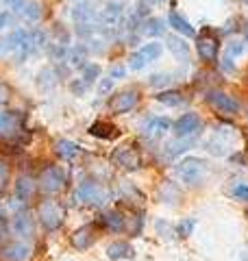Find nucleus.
I'll list each match as a JSON object with an SVG mask.
<instances>
[{
	"label": "nucleus",
	"instance_id": "obj_1",
	"mask_svg": "<svg viewBox=\"0 0 248 261\" xmlns=\"http://www.w3.org/2000/svg\"><path fill=\"white\" fill-rule=\"evenodd\" d=\"M177 176L187 185H201L207 176V161L196 159V157H187L181 159L177 163Z\"/></svg>",
	"mask_w": 248,
	"mask_h": 261
},
{
	"label": "nucleus",
	"instance_id": "obj_2",
	"mask_svg": "<svg viewBox=\"0 0 248 261\" xmlns=\"http://www.w3.org/2000/svg\"><path fill=\"white\" fill-rule=\"evenodd\" d=\"M72 18H74V24H77V31L81 35H92L98 29V22H101V15L96 13L92 3H79L72 9Z\"/></svg>",
	"mask_w": 248,
	"mask_h": 261
},
{
	"label": "nucleus",
	"instance_id": "obj_3",
	"mask_svg": "<svg viewBox=\"0 0 248 261\" xmlns=\"http://www.w3.org/2000/svg\"><path fill=\"white\" fill-rule=\"evenodd\" d=\"M196 50L198 57L205 63H216L218 61V50H220V37L213 29H203L201 35H196Z\"/></svg>",
	"mask_w": 248,
	"mask_h": 261
},
{
	"label": "nucleus",
	"instance_id": "obj_4",
	"mask_svg": "<svg viewBox=\"0 0 248 261\" xmlns=\"http://www.w3.org/2000/svg\"><path fill=\"white\" fill-rule=\"evenodd\" d=\"M37 214H39V222L46 231H57V228L63 224V209L53 200L39 202Z\"/></svg>",
	"mask_w": 248,
	"mask_h": 261
},
{
	"label": "nucleus",
	"instance_id": "obj_5",
	"mask_svg": "<svg viewBox=\"0 0 248 261\" xmlns=\"http://www.w3.org/2000/svg\"><path fill=\"white\" fill-rule=\"evenodd\" d=\"M161 53H163V46L159 42H148V44H144L142 48H139L137 53H133L129 57V68L131 70H142L146 63L159 59Z\"/></svg>",
	"mask_w": 248,
	"mask_h": 261
},
{
	"label": "nucleus",
	"instance_id": "obj_6",
	"mask_svg": "<svg viewBox=\"0 0 248 261\" xmlns=\"http://www.w3.org/2000/svg\"><path fill=\"white\" fill-rule=\"evenodd\" d=\"M207 102L211 105V109L225 113V116H237L239 113L237 98L227 94V92H220V89H213V92L207 94Z\"/></svg>",
	"mask_w": 248,
	"mask_h": 261
},
{
	"label": "nucleus",
	"instance_id": "obj_7",
	"mask_svg": "<svg viewBox=\"0 0 248 261\" xmlns=\"http://www.w3.org/2000/svg\"><path fill=\"white\" fill-rule=\"evenodd\" d=\"M39 185L41 190L48 194H57L65 187V174L59 166H48L46 170H41L39 174Z\"/></svg>",
	"mask_w": 248,
	"mask_h": 261
},
{
	"label": "nucleus",
	"instance_id": "obj_8",
	"mask_svg": "<svg viewBox=\"0 0 248 261\" xmlns=\"http://www.w3.org/2000/svg\"><path fill=\"white\" fill-rule=\"evenodd\" d=\"M77 200L87 202V205H101V202L107 200V192L103 190L101 183L85 181V183H81V187L77 190Z\"/></svg>",
	"mask_w": 248,
	"mask_h": 261
},
{
	"label": "nucleus",
	"instance_id": "obj_9",
	"mask_svg": "<svg viewBox=\"0 0 248 261\" xmlns=\"http://www.w3.org/2000/svg\"><path fill=\"white\" fill-rule=\"evenodd\" d=\"M137 102H139L137 89H124V92L115 94L109 100V109H111V113H115V116H122V113H129Z\"/></svg>",
	"mask_w": 248,
	"mask_h": 261
},
{
	"label": "nucleus",
	"instance_id": "obj_10",
	"mask_svg": "<svg viewBox=\"0 0 248 261\" xmlns=\"http://www.w3.org/2000/svg\"><path fill=\"white\" fill-rule=\"evenodd\" d=\"M201 126H203L201 116L189 111V113H183V116L175 122V135L179 137V140H185V137L196 135L198 130H201Z\"/></svg>",
	"mask_w": 248,
	"mask_h": 261
},
{
	"label": "nucleus",
	"instance_id": "obj_11",
	"mask_svg": "<svg viewBox=\"0 0 248 261\" xmlns=\"http://www.w3.org/2000/svg\"><path fill=\"white\" fill-rule=\"evenodd\" d=\"M31 257V246L24 242H9L0 248V259L3 261H27Z\"/></svg>",
	"mask_w": 248,
	"mask_h": 261
},
{
	"label": "nucleus",
	"instance_id": "obj_12",
	"mask_svg": "<svg viewBox=\"0 0 248 261\" xmlns=\"http://www.w3.org/2000/svg\"><path fill=\"white\" fill-rule=\"evenodd\" d=\"M115 163L124 170H137L142 166V154H139L135 146H124V148L115 152Z\"/></svg>",
	"mask_w": 248,
	"mask_h": 261
},
{
	"label": "nucleus",
	"instance_id": "obj_13",
	"mask_svg": "<svg viewBox=\"0 0 248 261\" xmlns=\"http://www.w3.org/2000/svg\"><path fill=\"white\" fill-rule=\"evenodd\" d=\"M96 242V224H83L72 233V246L79 250H87Z\"/></svg>",
	"mask_w": 248,
	"mask_h": 261
},
{
	"label": "nucleus",
	"instance_id": "obj_14",
	"mask_svg": "<svg viewBox=\"0 0 248 261\" xmlns=\"http://www.w3.org/2000/svg\"><path fill=\"white\" fill-rule=\"evenodd\" d=\"M13 231L20 235V238H35V218H33L29 211H20L13 218Z\"/></svg>",
	"mask_w": 248,
	"mask_h": 261
},
{
	"label": "nucleus",
	"instance_id": "obj_15",
	"mask_svg": "<svg viewBox=\"0 0 248 261\" xmlns=\"http://www.w3.org/2000/svg\"><path fill=\"white\" fill-rule=\"evenodd\" d=\"M165 46H168V50L175 55L177 61H181L183 65L189 63V46L185 44V39L181 35H165Z\"/></svg>",
	"mask_w": 248,
	"mask_h": 261
},
{
	"label": "nucleus",
	"instance_id": "obj_16",
	"mask_svg": "<svg viewBox=\"0 0 248 261\" xmlns=\"http://www.w3.org/2000/svg\"><path fill=\"white\" fill-rule=\"evenodd\" d=\"M101 24L105 29H115L122 24V3H109L101 13Z\"/></svg>",
	"mask_w": 248,
	"mask_h": 261
},
{
	"label": "nucleus",
	"instance_id": "obj_17",
	"mask_svg": "<svg viewBox=\"0 0 248 261\" xmlns=\"http://www.w3.org/2000/svg\"><path fill=\"white\" fill-rule=\"evenodd\" d=\"M170 130V120L168 118H151L144 124V135L148 140H159Z\"/></svg>",
	"mask_w": 248,
	"mask_h": 261
},
{
	"label": "nucleus",
	"instance_id": "obj_18",
	"mask_svg": "<svg viewBox=\"0 0 248 261\" xmlns=\"http://www.w3.org/2000/svg\"><path fill=\"white\" fill-rule=\"evenodd\" d=\"M89 135L94 137H101V140H115L120 135L118 126H113L111 122H105V120H96L92 126H89Z\"/></svg>",
	"mask_w": 248,
	"mask_h": 261
},
{
	"label": "nucleus",
	"instance_id": "obj_19",
	"mask_svg": "<svg viewBox=\"0 0 248 261\" xmlns=\"http://www.w3.org/2000/svg\"><path fill=\"white\" fill-rule=\"evenodd\" d=\"M168 24L179 33L181 37H194V35H196V31H194L192 24H189V22L183 18V15L177 13V11H170V15H168Z\"/></svg>",
	"mask_w": 248,
	"mask_h": 261
},
{
	"label": "nucleus",
	"instance_id": "obj_20",
	"mask_svg": "<svg viewBox=\"0 0 248 261\" xmlns=\"http://www.w3.org/2000/svg\"><path fill=\"white\" fill-rule=\"evenodd\" d=\"M135 252H133V246H131L129 242H113L107 246V257H109L111 261H120V259H129V257H133Z\"/></svg>",
	"mask_w": 248,
	"mask_h": 261
},
{
	"label": "nucleus",
	"instance_id": "obj_21",
	"mask_svg": "<svg viewBox=\"0 0 248 261\" xmlns=\"http://www.w3.org/2000/svg\"><path fill=\"white\" fill-rule=\"evenodd\" d=\"M20 128L18 111H0V135H11Z\"/></svg>",
	"mask_w": 248,
	"mask_h": 261
},
{
	"label": "nucleus",
	"instance_id": "obj_22",
	"mask_svg": "<svg viewBox=\"0 0 248 261\" xmlns=\"http://www.w3.org/2000/svg\"><path fill=\"white\" fill-rule=\"evenodd\" d=\"M79 152H81V148L74 142H70V140H57L55 142V154L61 161H72Z\"/></svg>",
	"mask_w": 248,
	"mask_h": 261
},
{
	"label": "nucleus",
	"instance_id": "obj_23",
	"mask_svg": "<svg viewBox=\"0 0 248 261\" xmlns=\"http://www.w3.org/2000/svg\"><path fill=\"white\" fill-rule=\"evenodd\" d=\"M15 196H18V200L22 202H29L33 196H35V181H33L31 176H20L18 183H15Z\"/></svg>",
	"mask_w": 248,
	"mask_h": 261
},
{
	"label": "nucleus",
	"instance_id": "obj_24",
	"mask_svg": "<svg viewBox=\"0 0 248 261\" xmlns=\"http://www.w3.org/2000/svg\"><path fill=\"white\" fill-rule=\"evenodd\" d=\"M101 222H103V226L107 228V231H113V233L124 231V218H122L120 211H115V209L105 211L103 218H101Z\"/></svg>",
	"mask_w": 248,
	"mask_h": 261
},
{
	"label": "nucleus",
	"instance_id": "obj_25",
	"mask_svg": "<svg viewBox=\"0 0 248 261\" xmlns=\"http://www.w3.org/2000/svg\"><path fill=\"white\" fill-rule=\"evenodd\" d=\"M185 98L181 92H177V89H165V92H159L157 94V102L165 105V107H179L181 102H183Z\"/></svg>",
	"mask_w": 248,
	"mask_h": 261
},
{
	"label": "nucleus",
	"instance_id": "obj_26",
	"mask_svg": "<svg viewBox=\"0 0 248 261\" xmlns=\"http://www.w3.org/2000/svg\"><path fill=\"white\" fill-rule=\"evenodd\" d=\"M142 31L146 33L148 37H157V35H163L165 33V22L161 18H148L144 20V27Z\"/></svg>",
	"mask_w": 248,
	"mask_h": 261
},
{
	"label": "nucleus",
	"instance_id": "obj_27",
	"mask_svg": "<svg viewBox=\"0 0 248 261\" xmlns=\"http://www.w3.org/2000/svg\"><path fill=\"white\" fill-rule=\"evenodd\" d=\"M244 53V44L233 39V42L227 44V53H225V68L227 70H233V57H239Z\"/></svg>",
	"mask_w": 248,
	"mask_h": 261
},
{
	"label": "nucleus",
	"instance_id": "obj_28",
	"mask_svg": "<svg viewBox=\"0 0 248 261\" xmlns=\"http://www.w3.org/2000/svg\"><path fill=\"white\" fill-rule=\"evenodd\" d=\"M98 76H101V65L98 63H85V68H83V74H81V81L85 85H92L98 81Z\"/></svg>",
	"mask_w": 248,
	"mask_h": 261
},
{
	"label": "nucleus",
	"instance_id": "obj_29",
	"mask_svg": "<svg viewBox=\"0 0 248 261\" xmlns=\"http://www.w3.org/2000/svg\"><path fill=\"white\" fill-rule=\"evenodd\" d=\"M68 59L70 63L74 65V68H85V59H87V48L85 46H77V48H72L70 55H68Z\"/></svg>",
	"mask_w": 248,
	"mask_h": 261
},
{
	"label": "nucleus",
	"instance_id": "obj_30",
	"mask_svg": "<svg viewBox=\"0 0 248 261\" xmlns=\"http://www.w3.org/2000/svg\"><path fill=\"white\" fill-rule=\"evenodd\" d=\"M22 15L27 20H39L41 18V7H39V3H35V0H27L24 3V9H22Z\"/></svg>",
	"mask_w": 248,
	"mask_h": 261
},
{
	"label": "nucleus",
	"instance_id": "obj_31",
	"mask_svg": "<svg viewBox=\"0 0 248 261\" xmlns=\"http://www.w3.org/2000/svg\"><path fill=\"white\" fill-rule=\"evenodd\" d=\"M194 228H196V220L194 218H185V220H181V222H179L177 233L181 235V238H189Z\"/></svg>",
	"mask_w": 248,
	"mask_h": 261
},
{
	"label": "nucleus",
	"instance_id": "obj_32",
	"mask_svg": "<svg viewBox=\"0 0 248 261\" xmlns=\"http://www.w3.org/2000/svg\"><path fill=\"white\" fill-rule=\"evenodd\" d=\"M172 76H175V74H172V72H159V74H153V76H151V85H153V87H163V85H170L172 81H175Z\"/></svg>",
	"mask_w": 248,
	"mask_h": 261
},
{
	"label": "nucleus",
	"instance_id": "obj_33",
	"mask_svg": "<svg viewBox=\"0 0 248 261\" xmlns=\"http://www.w3.org/2000/svg\"><path fill=\"white\" fill-rule=\"evenodd\" d=\"M9 176H11V170H9V163L0 159V192L9 185Z\"/></svg>",
	"mask_w": 248,
	"mask_h": 261
},
{
	"label": "nucleus",
	"instance_id": "obj_34",
	"mask_svg": "<svg viewBox=\"0 0 248 261\" xmlns=\"http://www.w3.org/2000/svg\"><path fill=\"white\" fill-rule=\"evenodd\" d=\"M113 92V79L107 76V79H101V83H98V94L101 96H109Z\"/></svg>",
	"mask_w": 248,
	"mask_h": 261
},
{
	"label": "nucleus",
	"instance_id": "obj_35",
	"mask_svg": "<svg viewBox=\"0 0 248 261\" xmlns=\"http://www.w3.org/2000/svg\"><path fill=\"white\" fill-rule=\"evenodd\" d=\"M9 100H11V89H9V85H7V83L0 81V107L9 105Z\"/></svg>",
	"mask_w": 248,
	"mask_h": 261
},
{
	"label": "nucleus",
	"instance_id": "obj_36",
	"mask_svg": "<svg viewBox=\"0 0 248 261\" xmlns=\"http://www.w3.org/2000/svg\"><path fill=\"white\" fill-rule=\"evenodd\" d=\"M233 196H235L237 200H244V202H248V185H244V183L235 185V187H233Z\"/></svg>",
	"mask_w": 248,
	"mask_h": 261
},
{
	"label": "nucleus",
	"instance_id": "obj_37",
	"mask_svg": "<svg viewBox=\"0 0 248 261\" xmlns=\"http://www.w3.org/2000/svg\"><path fill=\"white\" fill-rule=\"evenodd\" d=\"M7 3V7H9L11 11H15V13H22V9H24V3L27 0H5Z\"/></svg>",
	"mask_w": 248,
	"mask_h": 261
},
{
	"label": "nucleus",
	"instance_id": "obj_38",
	"mask_svg": "<svg viewBox=\"0 0 248 261\" xmlns=\"http://www.w3.org/2000/svg\"><path fill=\"white\" fill-rule=\"evenodd\" d=\"M109 76L115 81V79H124L127 76V68H124V65H113L111 68V72H109Z\"/></svg>",
	"mask_w": 248,
	"mask_h": 261
},
{
	"label": "nucleus",
	"instance_id": "obj_39",
	"mask_svg": "<svg viewBox=\"0 0 248 261\" xmlns=\"http://www.w3.org/2000/svg\"><path fill=\"white\" fill-rule=\"evenodd\" d=\"M70 87H72V92H74V94H83V92H85V89H87L89 85H85V83H83V81L79 79V81H74V83H72Z\"/></svg>",
	"mask_w": 248,
	"mask_h": 261
},
{
	"label": "nucleus",
	"instance_id": "obj_40",
	"mask_svg": "<svg viewBox=\"0 0 248 261\" xmlns=\"http://www.w3.org/2000/svg\"><path fill=\"white\" fill-rule=\"evenodd\" d=\"M9 20H11L9 11H0V29H3V27H7V24H9Z\"/></svg>",
	"mask_w": 248,
	"mask_h": 261
},
{
	"label": "nucleus",
	"instance_id": "obj_41",
	"mask_svg": "<svg viewBox=\"0 0 248 261\" xmlns=\"http://www.w3.org/2000/svg\"><path fill=\"white\" fill-rule=\"evenodd\" d=\"M246 39H248V27H246Z\"/></svg>",
	"mask_w": 248,
	"mask_h": 261
}]
</instances>
